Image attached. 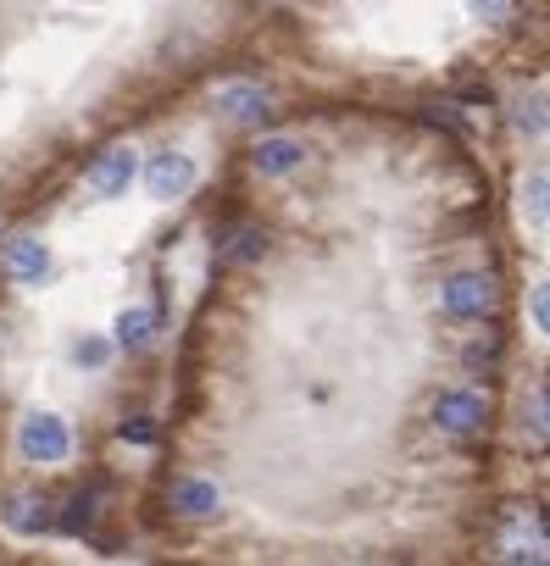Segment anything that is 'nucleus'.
I'll use <instances>...</instances> for the list:
<instances>
[{"label": "nucleus", "mask_w": 550, "mask_h": 566, "mask_svg": "<svg viewBox=\"0 0 550 566\" xmlns=\"http://www.w3.org/2000/svg\"><path fill=\"white\" fill-rule=\"evenodd\" d=\"M18 450L23 461H40V467H62L73 455V433L56 411H29L23 428H18Z\"/></svg>", "instance_id": "obj_1"}, {"label": "nucleus", "mask_w": 550, "mask_h": 566, "mask_svg": "<svg viewBox=\"0 0 550 566\" xmlns=\"http://www.w3.org/2000/svg\"><path fill=\"white\" fill-rule=\"evenodd\" d=\"M439 306H445L450 323H484V317L495 312V283H489L484 272H456V277L445 283Z\"/></svg>", "instance_id": "obj_2"}, {"label": "nucleus", "mask_w": 550, "mask_h": 566, "mask_svg": "<svg viewBox=\"0 0 550 566\" xmlns=\"http://www.w3.org/2000/svg\"><path fill=\"white\" fill-rule=\"evenodd\" d=\"M484 422H489L484 395H473V389H439V400H434V428H439V433H450V439H473Z\"/></svg>", "instance_id": "obj_3"}, {"label": "nucleus", "mask_w": 550, "mask_h": 566, "mask_svg": "<svg viewBox=\"0 0 550 566\" xmlns=\"http://www.w3.org/2000/svg\"><path fill=\"white\" fill-rule=\"evenodd\" d=\"M134 178H139V156H134L128 145H112V150L95 156V167H90V195H95V200H123Z\"/></svg>", "instance_id": "obj_4"}, {"label": "nucleus", "mask_w": 550, "mask_h": 566, "mask_svg": "<svg viewBox=\"0 0 550 566\" xmlns=\"http://www.w3.org/2000/svg\"><path fill=\"white\" fill-rule=\"evenodd\" d=\"M145 189H151L156 200L189 195V189H195V161H189L184 150H156V156L145 161Z\"/></svg>", "instance_id": "obj_5"}, {"label": "nucleus", "mask_w": 550, "mask_h": 566, "mask_svg": "<svg viewBox=\"0 0 550 566\" xmlns=\"http://www.w3.org/2000/svg\"><path fill=\"white\" fill-rule=\"evenodd\" d=\"M301 161H307V145H301L295 134H267V139L250 150V167H256L261 178H290V172H301Z\"/></svg>", "instance_id": "obj_6"}, {"label": "nucleus", "mask_w": 550, "mask_h": 566, "mask_svg": "<svg viewBox=\"0 0 550 566\" xmlns=\"http://www.w3.org/2000/svg\"><path fill=\"white\" fill-rule=\"evenodd\" d=\"M167 500H173V516H184V522H211L217 505H222V494H217L211 478H178Z\"/></svg>", "instance_id": "obj_7"}, {"label": "nucleus", "mask_w": 550, "mask_h": 566, "mask_svg": "<svg viewBox=\"0 0 550 566\" xmlns=\"http://www.w3.org/2000/svg\"><path fill=\"white\" fill-rule=\"evenodd\" d=\"M7 272H12L18 283H40V277L51 272V244H45L40 233H18V239L7 244Z\"/></svg>", "instance_id": "obj_8"}, {"label": "nucleus", "mask_w": 550, "mask_h": 566, "mask_svg": "<svg viewBox=\"0 0 550 566\" xmlns=\"http://www.w3.org/2000/svg\"><path fill=\"white\" fill-rule=\"evenodd\" d=\"M217 112H222L228 123H261V117H267V95H261L256 84H222V90H217Z\"/></svg>", "instance_id": "obj_9"}, {"label": "nucleus", "mask_w": 550, "mask_h": 566, "mask_svg": "<svg viewBox=\"0 0 550 566\" xmlns=\"http://www.w3.org/2000/svg\"><path fill=\"white\" fill-rule=\"evenodd\" d=\"M151 339H156V312H151V306L117 312V345H123V350H145Z\"/></svg>", "instance_id": "obj_10"}, {"label": "nucleus", "mask_w": 550, "mask_h": 566, "mask_svg": "<svg viewBox=\"0 0 550 566\" xmlns=\"http://www.w3.org/2000/svg\"><path fill=\"white\" fill-rule=\"evenodd\" d=\"M51 500L45 494H12V505H7V522L18 527V533H40L45 522H51V511H45Z\"/></svg>", "instance_id": "obj_11"}, {"label": "nucleus", "mask_w": 550, "mask_h": 566, "mask_svg": "<svg viewBox=\"0 0 550 566\" xmlns=\"http://www.w3.org/2000/svg\"><path fill=\"white\" fill-rule=\"evenodd\" d=\"M522 211L533 217V228H544V167H533L522 178Z\"/></svg>", "instance_id": "obj_12"}, {"label": "nucleus", "mask_w": 550, "mask_h": 566, "mask_svg": "<svg viewBox=\"0 0 550 566\" xmlns=\"http://www.w3.org/2000/svg\"><path fill=\"white\" fill-rule=\"evenodd\" d=\"M73 361H79V367H90V373H101V367L112 361V339H101V334L79 339V345H73Z\"/></svg>", "instance_id": "obj_13"}, {"label": "nucleus", "mask_w": 550, "mask_h": 566, "mask_svg": "<svg viewBox=\"0 0 550 566\" xmlns=\"http://www.w3.org/2000/svg\"><path fill=\"white\" fill-rule=\"evenodd\" d=\"M222 255H228V261H256V255H261V233H256V228H239V233H228Z\"/></svg>", "instance_id": "obj_14"}, {"label": "nucleus", "mask_w": 550, "mask_h": 566, "mask_svg": "<svg viewBox=\"0 0 550 566\" xmlns=\"http://www.w3.org/2000/svg\"><path fill=\"white\" fill-rule=\"evenodd\" d=\"M62 527H68V533H90V527H95V500H90V494H73Z\"/></svg>", "instance_id": "obj_15"}, {"label": "nucleus", "mask_w": 550, "mask_h": 566, "mask_svg": "<svg viewBox=\"0 0 550 566\" xmlns=\"http://www.w3.org/2000/svg\"><path fill=\"white\" fill-rule=\"evenodd\" d=\"M467 12L484 23H511L517 18V0H467Z\"/></svg>", "instance_id": "obj_16"}, {"label": "nucleus", "mask_w": 550, "mask_h": 566, "mask_svg": "<svg viewBox=\"0 0 550 566\" xmlns=\"http://www.w3.org/2000/svg\"><path fill=\"white\" fill-rule=\"evenodd\" d=\"M517 128H522V134H539V128H544V112H539V95L517 106Z\"/></svg>", "instance_id": "obj_17"}, {"label": "nucleus", "mask_w": 550, "mask_h": 566, "mask_svg": "<svg viewBox=\"0 0 550 566\" xmlns=\"http://www.w3.org/2000/svg\"><path fill=\"white\" fill-rule=\"evenodd\" d=\"M528 422H533V439H544V389L528 400Z\"/></svg>", "instance_id": "obj_18"}, {"label": "nucleus", "mask_w": 550, "mask_h": 566, "mask_svg": "<svg viewBox=\"0 0 550 566\" xmlns=\"http://www.w3.org/2000/svg\"><path fill=\"white\" fill-rule=\"evenodd\" d=\"M495 356H500L495 345H467V367H489Z\"/></svg>", "instance_id": "obj_19"}, {"label": "nucleus", "mask_w": 550, "mask_h": 566, "mask_svg": "<svg viewBox=\"0 0 550 566\" xmlns=\"http://www.w3.org/2000/svg\"><path fill=\"white\" fill-rule=\"evenodd\" d=\"M533 323H539V328L550 323V295H544V290H533Z\"/></svg>", "instance_id": "obj_20"}, {"label": "nucleus", "mask_w": 550, "mask_h": 566, "mask_svg": "<svg viewBox=\"0 0 550 566\" xmlns=\"http://www.w3.org/2000/svg\"><path fill=\"white\" fill-rule=\"evenodd\" d=\"M123 439H134V444H151V422H123Z\"/></svg>", "instance_id": "obj_21"}, {"label": "nucleus", "mask_w": 550, "mask_h": 566, "mask_svg": "<svg viewBox=\"0 0 550 566\" xmlns=\"http://www.w3.org/2000/svg\"><path fill=\"white\" fill-rule=\"evenodd\" d=\"M533 566H544V560H539V555H533Z\"/></svg>", "instance_id": "obj_22"}]
</instances>
